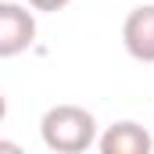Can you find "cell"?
<instances>
[{
  "mask_svg": "<svg viewBox=\"0 0 154 154\" xmlns=\"http://www.w3.org/2000/svg\"><path fill=\"white\" fill-rule=\"evenodd\" d=\"M39 136L54 154H82L97 147V118L79 104H54L39 118Z\"/></svg>",
  "mask_w": 154,
  "mask_h": 154,
  "instance_id": "cell-1",
  "label": "cell"
},
{
  "mask_svg": "<svg viewBox=\"0 0 154 154\" xmlns=\"http://www.w3.org/2000/svg\"><path fill=\"white\" fill-rule=\"evenodd\" d=\"M36 39V14L25 4H7L0 0V57H18L32 47Z\"/></svg>",
  "mask_w": 154,
  "mask_h": 154,
  "instance_id": "cell-2",
  "label": "cell"
},
{
  "mask_svg": "<svg viewBox=\"0 0 154 154\" xmlns=\"http://www.w3.org/2000/svg\"><path fill=\"white\" fill-rule=\"evenodd\" d=\"M122 47L133 61L154 65V4H140L122 22Z\"/></svg>",
  "mask_w": 154,
  "mask_h": 154,
  "instance_id": "cell-3",
  "label": "cell"
},
{
  "mask_svg": "<svg viewBox=\"0 0 154 154\" xmlns=\"http://www.w3.org/2000/svg\"><path fill=\"white\" fill-rule=\"evenodd\" d=\"M154 140L140 122H115L97 136V151L100 154H151Z\"/></svg>",
  "mask_w": 154,
  "mask_h": 154,
  "instance_id": "cell-4",
  "label": "cell"
},
{
  "mask_svg": "<svg viewBox=\"0 0 154 154\" xmlns=\"http://www.w3.org/2000/svg\"><path fill=\"white\" fill-rule=\"evenodd\" d=\"M32 11H43V14H54V11H65L72 0H25Z\"/></svg>",
  "mask_w": 154,
  "mask_h": 154,
  "instance_id": "cell-5",
  "label": "cell"
},
{
  "mask_svg": "<svg viewBox=\"0 0 154 154\" xmlns=\"http://www.w3.org/2000/svg\"><path fill=\"white\" fill-rule=\"evenodd\" d=\"M0 151H14V154H18L22 147H18V143H11V140H0Z\"/></svg>",
  "mask_w": 154,
  "mask_h": 154,
  "instance_id": "cell-6",
  "label": "cell"
},
{
  "mask_svg": "<svg viewBox=\"0 0 154 154\" xmlns=\"http://www.w3.org/2000/svg\"><path fill=\"white\" fill-rule=\"evenodd\" d=\"M7 118V97H4V90H0V122Z\"/></svg>",
  "mask_w": 154,
  "mask_h": 154,
  "instance_id": "cell-7",
  "label": "cell"
}]
</instances>
